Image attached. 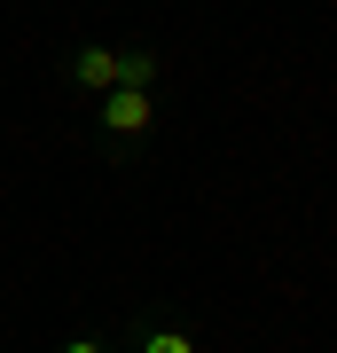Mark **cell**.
I'll return each mask as SVG.
<instances>
[{
    "instance_id": "cell-1",
    "label": "cell",
    "mask_w": 337,
    "mask_h": 353,
    "mask_svg": "<svg viewBox=\"0 0 337 353\" xmlns=\"http://www.w3.org/2000/svg\"><path fill=\"white\" fill-rule=\"evenodd\" d=\"M94 126H102V150L110 157H134L157 134V102L141 87H110V94H94Z\"/></svg>"
},
{
    "instance_id": "cell-2",
    "label": "cell",
    "mask_w": 337,
    "mask_h": 353,
    "mask_svg": "<svg viewBox=\"0 0 337 353\" xmlns=\"http://www.w3.org/2000/svg\"><path fill=\"white\" fill-rule=\"evenodd\" d=\"M63 79H71L79 94H110V87H118V48H71Z\"/></svg>"
},
{
    "instance_id": "cell-3",
    "label": "cell",
    "mask_w": 337,
    "mask_h": 353,
    "mask_svg": "<svg viewBox=\"0 0 337 353\" xmlns=\"http://www.w3.org/2000/svg\"><path fill=\"white\" fill-rule=\"evenodd\" d=\"M157 71H165V55H157V48H118V87H141V94H150V87H157Z\"/></svg>"
},
{
    "instance_id": "cell-4",
    "label": "cell",
    "mask_w": 337,
    "mask_h": 353,
    "mask_svg": "<svg viewBox=\"0 0 337 353\" xmlns=\"http://www.w3.org/2000/svg\"><path fill=\"white\" fill-rule=\"evenodd\" d=\"M134 353H196V338H188V330H173V322H150Z\"/></svg>"
},
{
    "instance_id": "cell-5",
    "label": "cell",
    "mask_w": 337,
    "mask_h": 353,
    "mask_svg": "<svg viewBox=\"0 0 337 353\" xmlns=\"http://www.w3.org/2000/svg\"><path fill=\"white\" fill-rule=\"evenodd\" d=\"M63 353H110V345H102V338H71V345H63Z\"/></svg>"
}]
</instances>
